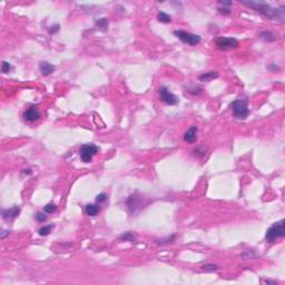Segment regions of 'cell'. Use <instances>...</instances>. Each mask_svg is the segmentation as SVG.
<instances>
[{"label": "cell", "instance_id": "3", "mask_svg": "<svg viewBox=\"0 0 285 285\" xmlns=\"http://www.w3.org/2000/svg\"><path fill=\"white\" fill-rule=\"evenodd\" d=\"M232 111L233 115L236 117V118H241V119H244L248 116L250 114V109L247 107V102L246 100H243V99H236L232 102Z\"/></svg>", "mask_w": 285, "mask_h": 285}, {"label": "cell", "instance_id": "19", "mask_svg": "<svg viewBox=\"0 0 285 285\" xmlns=\"http://www.w3.org/2000/svg\"><path fill=\"white\" fill-rule=\"evenodd\" d=\"M96 25L97 26H99L102 29L106 30L107 29V26H108V21L106 18H102V19H99V20L96 21Z\"/></svg>", "mask_w": 285, "mask_h": 285}, {"label": "cell", "instance_id": "11", "mask_svg": "<svg viewBox=\"0 0 285 285\" xmlns=\"http://www.w3.org/2000/svg\"><path fill=\"white\" fill-rule=\"evenodd\" d=\"M20 213V208L18 206H14L11 208H8V210H3L2 211V217L5 219H10V218H15L19 215Z\"/></svg>", "mask_w": 285, "mask_h": 285}, {"label": "cell", "instance_id": "22", "mask_svg": "<svg viewBox=\"0 0 285 285\" xmlns=\"http://www.w3.org/2000/svg\"><path fill=\"white\" fill-rule=\"evenodd\" d=\"M206 149L204 148L203 146H201V147H198V148H196L195 151H194V154L196 155V156H198V157H203L204 155L206 154Z\"/></svg>", "mask_w": 285, "mask_h": 285}, {"label": "cell", "instance_id": "16", "mask_svg": "<svg viewBox=\"0 0 285 285\" xmlns=\"http://www.w3.org/2000/svg\"><path fill=\"white\" fill-rule=\"evenodd\" d=\"M53 227H54V225H47V226L41 227L40 230L38 231V233H39V235L40 236H47L50 232H51Z\"/></svg>", "mask_w": 285, "mask_h": 285}, {"label": "cell", "instance_id": "8", "mask_svg": "<svg viewBox=\"0 0 285 285\" xmlns=\"http://www.w3.org/2000/svg\"><path fill=\"white\" fill-rule=\"evenodd\" d=\"M39 117H40V113H39V110H38V108L36 106L29 107L25 111V114H23V118L29 122H36V120L39 119Z\"/></svg>", "mask_w": 285, "mask_h": 285}, {"label": "cell", "instance_id": "10", "mask_svg": "<svg viewBox=\"0 0 285 285\" xmlns=\"http://www.w3.org/2000/svg\"><path fill=\"white\" fill-rule=\"evenodd\" d=\"M39 69H40L41 74L44 76H49L56 70V67L54 65H51L48 61H41L39 64Z\"/></svg>", "mask_w": 285, "mask_h": 285}, {"label": "cell", "instance_id": "28", "mask_svg": "<svg viewBox=\"0 0 285 285\" xmlns=\"http://www.w3.org/2000/svg\"><path fill=\"white\" fill-rule=\"evenodd\" d=\"M218 3H221L223 6H232V1H218Z\"/></svg>", "mask_w": 285, "mask_h": 285}, {"label": "cell", "instance_id": "21", "mask_svg": "<svg viewBox=\"0 0 285 285\" xmlns=\"http://www.w3.org/2000/svg\"><path fill=\"white\" fill-rule=\"evenodd\" d=\"M120 239H122V241H129V242H134L135 241V236L131 234L130 232H127L126 234H124V235H122V237Z\"/></svg>", "mask_w": 285, "mask_h": 285}, {"label": "cell", "instance_id": "25", "mask_svg": "<svg viewBox=\"0 0 285 285\" xmlns=\"http://www.w3.org/2000/svg\"><path fill=\"white\" fill-rule=\"evenodd\" d=\"M107 199V195H106L105 193H102V194H99L98 196L96 197V202L97 203H102L104 201H106Z\"/></svg>", "mask_w": 285, "mask_h": 285}, {"label": "cell", "instance_id": "27", "mask_svg": "<svg viewBox=\"0 0 285 285\" xmlns=\"http://www.w3.org/2000/svg\"><path fill=\"white\" fill-rule=\"evenodd\" d=\"M58 30H59V26H58V25H56V26H53V28H50L49 32H50V34H53V32L58 31Z\"/></svg>", "mask_w": 285, "mask_h": 285}, {"label": "cell", "instance_id": "20", "mask_svg": "<svg viewBox=\"0 0 285 285\" xmlns=\"http://www.w3.org/2000/svg\"><path fill=\"white\" fill-rule=\"evenodd\" d=\"M11 69H12L11 65L9 64V62H7V61H2V64H1V71H2L3 74L9 73Z\"/></svg>", "mask_w": 285, "mask_h": 285}, {"label": "cell", "instance_id": "1", "mask_svg": "<svg viewBox=\"0 0 285 285\" xmlns=\"http://www.w3.org/2000/svg\"><path fill=\"white\" fill-rule=\"evenodd\" d=\"M242 3L254 9L255 11H259V14H262L263 16L270 18V19L277 21H284V7L275 8V7H272L271 5L264 2V1H242Z\"/></svg>", "mask_w": 285, "mask_h": 285}, {"label": "cell", "instance_id": "2", "mask_svg": "<svg viewBox=\"0 0 285 285\" xmlns=\"http://www.w3.org/2000/svg\"><path fill=\"white\" fill-rule=\"evenodd\" d=\"M283 236H284V221L281 219V221L274 223L268 228L267 232H266V235H265V239L267 242L272 243V242H275L276 239H281Z\"/></svg>", "mask_w": 285, "mask_h": 285}, {"label": "cell", "instance_id": "15", "mask_svg": "<svg viewBox=\"0 0 285 285\" xmlns=\"http://www.w3.org/2000/svg\"><path fill=\"white\" fill-rule=\"evenodd\" d=\"M176 239V235H172L169 237H165V239H156L155 243L158 245H164V244H168V243H172L174 239Z\"/></svg>", "mask_w": 285, "mask_h": 285}, {"label": "cell", "instance_id": "29", "mask_svg": "<svg viewBox=\"0 0 285 285\" xmlns=\"http://www.w3.org/2000/svg\"><path fill=\"white\" fill-rule=\"evenodd\" d=\"M268 69L273 70V71H276V70H279V68L277 67V66H275V65H271V66H268Z\"/></svg>", "mask_w": 285, "mask_h": 285}, {"label": "cell", "instance_id": "7", "mask_svg": "<svg viewBox=\"0 0 285 285\" xmlns=\"http://www.w3.org/2000/svg\"><path fill=\"white\" fill-rule=\"evenodd\" d=\"M216 46L221 50L235 49L239 47V41L232 37H221L216 40Z\"/></svg>", "mask_w": 285, "mask_h": 285}, {"label": "cell", "instance_id": "18", "mask_svg": "<svg viewBox=\"0 0 285 285\" xmlns=\"http://www.w3.org/2000/svg\"><path fill=\"white\" fill-rule=\"evenodd\" d=\"M56 210H57V206H56V204H54V203L47 204L46 206L44 207V212L46 213V214H51V213H54Z\"/></svg>", "mask_w": 285, "mask_h": 285}, {"label": "cell", "instance_id": "13", "mask_svg": "<svg viewBox=\"0 0 285 285\" xmlns=\"http://www.w3.org/2000/svg\"><path fill=\"white\" fill-rule=\"evenodd\" d=\"M85 212L89 216H95L99 213V207L97 205H94V204H88L85 207Z\"/></svg>", "mask_w": 285, "mask_h": 285}, {"label": "cell", "instance_id": "17", "mask_svg": "<svg viewBox=\"0 0 285 285\" xmlns=\"http://www.w3.org/2000/svg\"><path fill=\"white\" fill-rule=\"evenodd\" d=\"M261 37H262L263 39H265V40H267V41H274L275 40V36L270 31H262L261 32Z\"/></svg>", "mask_w": 285, "mask_h": 285}, {"label": "cell", "instance_id": "26", "mask_svg": "<svg viewBox=\"0 0 285 285\" xmlns=\"http://www.w3.org/2000/svg\"><path fill=\"white\" fill-rule=\"evenodd\" d=\"M218 11L221 12V14H223V15H230V14H231V9L223 7V8H218Z\"/></svg>", "mask_w": 285, "mask_h": 285}, {"label": "cell", "instance_id": "5", "mask_svg": "<svg viewBox=\"0 0 285 285\" xmlns=\"http://www.w3.org/2000/svg\"><path fill=\"white\" fill-rule=\"evenodd\" d=\"M99 151V148L94 144H85L79 149V155L84 163H89L91 162L93 157Z\"/></svg>", "mask_w": 285, "mask_h": 285}, {"label": "cell", "instance_id": "23", "mask_svg": "<svg viewBox=\"0 0 285 285\" xmlns=\"http://www.w3.org/2000/svg\"><path fill=\"white\" fill-rule=\"evenodd\" d=\"M35 219L37 222H39V223H42V222H45L47 219V216L45 215L44 213H37L35 215Z\"/></svg>", "mask_w": 285, "mask_h": 285}, {"label": "cell", "instance_id": "9", "mask_svg": "<svg viewBox=\"0 0 285 285\" xmlns=\"http://www.w3.org/2000/svg\"><path fill=\"white\" fill-rule=\"evenodd\" d=\"M197 130H198L197 127H195V126L191 127L184 134V140L186 142H188V144L195 142L196 139H197Z\"/></svg>", "mask_w": 285, "mask_h": 285}, {"label": "cell", "instance_id": "12", "mask_svg": "<svg viewBox=\"0 0 285 285\" xmlns=\"http://www.w3.org/2000/svg\"><path fill=\"white\" fill-rule=\"evenodd\" d=\"M217 77L218 73H216V71H208V73H205L199 76V80L201 82H211V80H214Z\"/></svg>", "mask_w": 285, "mask_h": 285}, {"label": "cell", "instance_id": "4", "mask_svg": "<svg viewBox=\"0 0 285 285\" xmlns=\"http://www.w3.org/2000/svg\"><path fill=\"white\" fill-rule=\"evenodd\" d=\"M174 35L183 41L184 44H187L189 46H196L201 42L202 38L201 36L196 35V34H191V32L184 31V30H175Z\"/></svg>", "mask_w": 285, "mask_h": 285}, {"label": "cell", "instance_id": "6", "mask_svg": "<svg viewBox=\"0 0 285 285\" xmlns=\"http://www.w3.org/2000/svg\"><path fill=\"white\" fill-rule=\"evenodd\" d=\"M158 94H159V98L162 102H164L167 105L174 106L178 104V98L176 95L171 93L166 87H159L158 89Z\"/></svg>", "mask_w": 285, "mask_h": 285}, {"label": "cell", "instance_id": "14", "mask_svg": "<svg viewBox=\"0 0 285 285\" xmlns=\"http://www.w3.org/2000/svg\"><path fill=\"white\" fill-rule=\"evenodd\" d=\"M157 18H158V20H159L160 22H163V23H168V22H171V21H172V18H171V16L167 15V14H165V12H163V11L158 12Z\"/></svg>", "mask_w": 285, "mask_h": 285}, {"label": "cell", "instance_id": "24", "mask_svg": "<svg viewBox=\"0 0 285 285\" xmlns=\"http://www.w3.org/2000/svg\"><path fill=\"white\" fill-rule=\"evenodd\" d=\"M218 266L217 265H214V264H206V265H203L202 266V270H205V271H215L217 270Z\"/></svg>", "mask_w": 285, "mask_h": 285}]
</instances>
